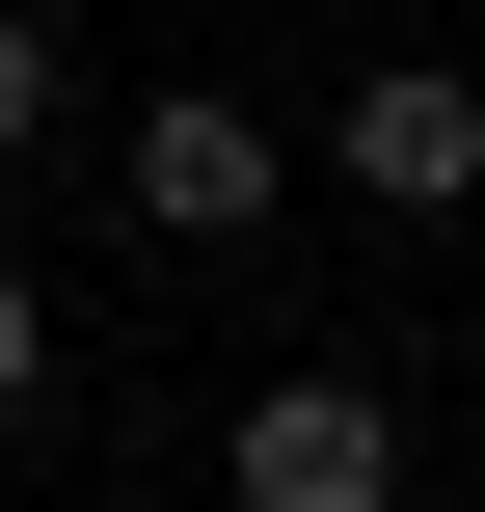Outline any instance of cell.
Returning a JSON list of instances; mask_svg holds the SVG:
<instances>
[{
	"label": "cell",
	"mask_w": 485,
	"mask_h": 512,
	"mask_svg": "<svg viewBox=\"0 0 485 512\" xmlns=\"http://www.w3.org/2000/svg\"><path fill=\"white\" fill-rule=\"evenodd\" d=\"M54 108H81V54H54V27H27V0H0V189H27V162H54Z\"/></svg>",
	"instance_id": "4"
},
{
	"label": "cell",
	"mask_w": 485,
	"mask_h": 512,
	"mask_svg": "<svg viewBox=\"0 0 485 512\" xmlns=\"http://www.w3.org/2000/svg\"><path fill=\"white\" fill-rule=\"evenodd\" d=\"M216 486H243V512H405V405H378L351 351H297V378H243Z\"/></svg>",
	"instance_id": "2"
},
{
	"label": "cell",
	"mask_w": 485,
	"mask_h": 512,
	"mask_svg": "<svg viewBox=\"0 0 485 512\" xmlns=\"http://www.w3.org/2000/svg\"><path fill=\"white\" fill-rule=\"evenodd\" d=\"M324 189H351V216H485V81H459V54L324 81Z\"/></svg>",
	"instance_id": "3"
},
{
	"label": "cell",
	"mask_w": 485,
	"mask_h": 512,
	"mask_svg": "<svg viewBox=\"0 0 485 512\" xmlns=\"http://www.w3.org/2000/svg\"><path fill=\"white\" fill-rule=\"evenodd\" d=\"M27 405H54V270L0 243V432H27Z\"/></svg>",
	"instance_id": "5"
},
{
	"label": "cell",
	"mask_w": 485,
	"mask_h": 512,
	"mask_svg": "<svg viewBox=\"0 0 485 512\" xmlns=\"http://www.w3.org/2000/svg\"><path fill=\"white\" fill-rule=\"evenodd\" d=\"M270 189H297V135L243 81H135V135H108V216L135 243H270Z\"/></svg>",
	"instance_id": "1"
},
{
	"label": "cell",
	"mask_w": 485,
	"mask_h": 512,
	"mask_svg": "<svg viewBox=\"0 0 485 512\" xmlns=\"http://www.w3.org/2000/svg\"><path fill=\"white\" fill-rule=\"evenodd\" d=\"M351 27H405V0H351Z\"/></svg>",
	"instance_id": "6"
}]
</instances>
